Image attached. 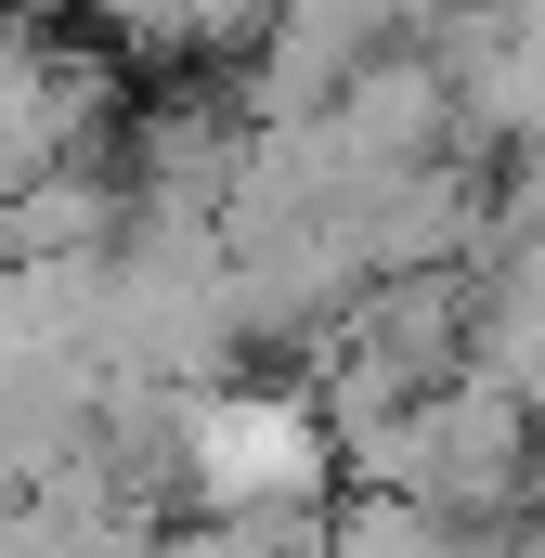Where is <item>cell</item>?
Segmentation results:
<instances>
[{
    "mask_svg": "<svg viewBox=\"0 0 545 558\" xmlns=\"http://www.w3.org/2000/svg\"><path fill=\"white\" fill-rule=\"evenodd\" d=\"M182 494L208 520H312L338 494V428L312 390H182Z\"/></svg>",
    "mask_w": 545,
    "mask_h": 558,
    "instance_id": "1",
    "label": "cell"
},
{
    "mask_svg": "<svg viewBox=\"0 0 545 558\" xmlns=\"http://www.w3.org/2000/svg\"><path fill=\"white\" fill-rule=\"evenodd\" d=\"M272 0H105V26L156 52V65H182V52H221V39H261Z\"/></svg>",
    "mask_w": 545,
    "mask_h": 558,
    "instance_id": "2",
    "label": "cell"
}]
</instances>
